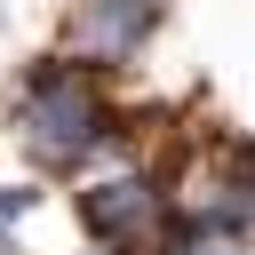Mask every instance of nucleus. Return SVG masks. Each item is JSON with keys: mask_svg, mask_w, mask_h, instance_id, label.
<instances>
[{"mask_svg": "<svg viewBox=\"0 0 255 255\" xmlns=\"http://www.w3.org/2000/svg\"><path fill=\"white\" fill-rule=\"evenodd\" d=\"M16 135H24V151H32L40 167H88L96 151H112L120 120H112V96L96 88L88 64L48 56V64H32L24 88H16Z\"/></svg>", "mask_w": 255, "mask_h": 255, "instance_id": "f257e3e1", "label": "nucleus"}, {"mask_svg": "<svg viewBox=\"0 0 255 255\" xmlns=\"http://www.w3.org/2000/svg\"><path fill=\"white\" fill-rule=\"evenodd\" d=\"M80 223L120 255H159L167 231H175V199L151 175H104V183L80 191Z\"/></svg>", "mask_w": 255, "mask_h": 255, "instance_id": "f03ea898", "label": "nucleus"}, {"mask_svg": "<svg viewBox=\"0 0 255 255\" xmlns=\"http://www.w3.org/2000/svg\"><path fill=\"white\" fill-rule=\"evenodd\" d=\"M159 255H247V239H231V231H207V223H175Z\"/></svg>", "mask_w": 255, "mask_h": 255, "instance_id": "7ed1b4c3", "label": "nucleus"}]
</instances>
